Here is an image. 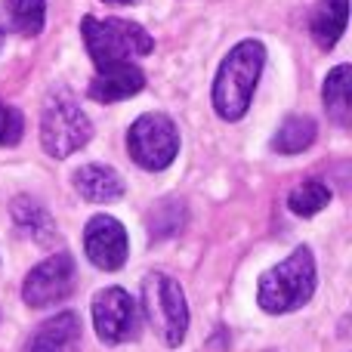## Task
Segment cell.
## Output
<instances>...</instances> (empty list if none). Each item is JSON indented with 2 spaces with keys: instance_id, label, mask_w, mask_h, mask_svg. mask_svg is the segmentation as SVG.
I'll use <instances>...</instances> for the list:
<instances>
[{
  "instance_id": "cell-1",
  "label": "cell",
  "mask_w": 352,
  "mask_h": 352,
  "mask_svg": "<svg viewBox=\"0 0 352 352\" xmlns=\"http://www.w3.org/2000/svg\"><path fill=\"white\" fill-rule=\"evenodd\" d=\"M263 65H266V47L260 41H241L229 50L213 80V109L223 121H241L248 115Z\"/></svg>"
},
{
  "instance_id": "cell-2",
  "label": "cell",
  "mask_w": 352,
  "mask_h": 352,
  "mask_svg": "<svg viewBox=\"0 0 352 352\" xmlns=\"http://www.w3.org/2000/svg\"><path fill=\"white\" fill-rule=\"evenodd\" d=\"M316 294V260L306 248H297L285 263L269 269L256 287V303L260 309L281 316L306 306Z\"/></svg>"
},
{
  "instance_id": "cell-3",
  "label": "cell",
  "mask_w": 352,
  "mask_h": 352,
  "mask_svg": "<svg viewBox=\"0 0 352 352\" xmlns=\"http://www.w3.org/2000/svg\"><path fill=\"white\" fill-rule=\"evenodd\" d=\"M80 34H84L87 53H90L93 65H118V62H133L140 56H148L155 50V41L142 25L130 22V19H96L84 16L80 22Z\"/></svg>"
},
{
  "instance_id": "cell-4",
  "label": "cell",
  "mask_w": 352,
  "mask_h": 352,
  "mask_svg": "<svg viewBox=\"0 0 352 352\" xmlns=\"http://www.w3.org/2000/svg\"><path fill=\"white\" fill-rule=\"evenodd\" d=\"M93 136V124L84 115L72 93L56 90L47 99L41 115V142L47 148V155L53 158H68L78 148H84Z\"/></svg>"
},
{
  "instance_id": "cell-5",
  "label": "cell",
  "mask_w": 352,
  "mask_h": 352,
  "mask_svg": "<svg viewBox=\"0 0 352 352\" xmlns=\"http://www.w3.org/2000/svg\"><path fill=\"white\" fill-rule=\"evenodd\" d=\"M142 312H146L148 324L155 334L167 343V346H179L186 340L188 331V306L186 294H182L179 281L164 272H152L142 281Z\"/></svg>"
},
{
  "instance_id": "cell-6",
  "label": "cell",
  "mask_w": 352,
  "mask_h": 352,
  "mask_svg": "<svg viewBox=\"0 0 352 352\" xmlns=\"http://www.w3.org/2000/svg\"><path fill=\"white\" fill-rule=\"evenodd\" d=\"M127 148L142 170H164L179 155V130L167 115L148 111L136 118L127 130Z\"/></svg>"
},
{
  "instance_id": "cell-7",
  "label": "cell",
  "mask_w": 352,
  "mask_h": 352,
  "mask_svg": "<svg viewBox=\"0 0 352 352\" xmlns=\"http://www.w3.org/2000/svg\"><path fill=\"white\" fill-rule=\"evenodd\" d=\"M93 328L99 340L118 346L140 337L142 328V309L124 287H105L93 297Z\"/></svg>"
},
{
  "instance_id": "cell-8",
  "label": "cell",
  "mask_w": 352,
  "mask_h": 352,
  "mask_svg": "<svg viewBox=\"0 0 352 352\" xmlns=\"http://www.w3.org/2000/svg\"><path fill=\"white\" fill-rule=\"evenodd\" d=\"M74 281H78V272H74V256L72 254H53L34 266L28 272L22 285V300L34 309H43V306L62 303L68 294L74 291Z\"/></svg>"
},
{
  "instance_id": "cell-9",
  "label": "cell",
  "mask_w": 352,
  "mask_h": 352,
  "mask_svg": "<svg viewBox=\"0 0 352 352\" xmlns=\"http://www.w3.org/2000/svg\"><path fill=\"white\" fill-rule=\"evenodd\" d=\"M84 254L96 269H105V272L121 269L130 254L127 229L109 213H96L84 229Z\"/></svg>"
},
{
  "instance_id": "cell-10",
  "label": "cell",
  "mask_w": 352,
  "mask_h": 352,
  "mask_svg": "<svg viewBox=\"0 0 352 352\" xmlns=\"http://www.w3.org/2000/svg\"><path fill=\"white\" fill-rule=\"evenodd\" d=\"M146 87V74H142L140 65L133 62H118V65H105L96 68V78L90 80V99L96 102H121V99H130Z\"/></svg>"
},
{
  "instance_id": "cell-11",
  "label": "cell",
  "mask_w": 352,
  "mask_h": 352,
  "mask_svg": "<svg viewBox=\"0 0 352 352\" xmlns=\"http://www.w3.org/2000/svg\"><path fill=\"white\" fill-rule=\"evenodd\" d=\"M78 346H80V318L74 312H62L56 318H47L28 337L25 352H78Z\"/></svg>"
},
{
  "instance_id": "cell-12",
  "label": "cell",
  "mask_w": 352,
  "mask_h": 352,
  "mask_svg": "<svg viewBox=\"0 0 352 352\" xmlns=\"http://www.w3.org/2000/svg\"><path fill=\"white\" fill-rule=\"evenodd\" d=\"M74 186H78L80 198L90 201V204H111L118 201L127 188H124V179L118 170L105 164H87L74 173Z\"/></svg>"
},
{
  "instance_id": "cell-13",
  "label": "cell",
  "mask_w": 352,
  "mask_h": 352,
  "mask_svg": "<svg viewBox=\"0 0 352 352\" xmlns=\"http://www.w3.org/2000/svg\"><path fill=\"white\" fill-rule=\"evenodd\" d=\"M346 19H349V0H318V6L312 10L309 19L312 41L322 50H331L346 31Z\"/></svg>"
},
{
  "instance_id": "cell-14",
  "label": "cell",
  "mask_w": 352,
  "mask_h": 352,
  "mask_svg": "<svg viewBox=\"0 0 352 352\" xmlns=\"http://www.w3.org/2000/svg\"><path fill=\"white\" fill-rule=\"evenodd\" d=\"M12 223H16L19 235L28 238L34 244H53L56 241V223L47 213V207H41L31 198H16L12 201Z\"/></svg>"
},
{
  "instance_id": "cell-15",
  "label": "cell",
  "mask_w": 352,
  "mask_h": 352,
  "mask_svg": "<svg viewBox=\"0 0 352 352\" xmlns=\"http://www.w3.org/2000/svg\"><path fill=\"white\" fill-rule=\"evenodd\" d=\"M324 109H328L331 121H337L340 127H346L352 118V68L337 65L334 72L324 78Z\"/></svg>"
},
{
  "instance_id": "cell-16",
  "label": "cell",
  "mask_w": 352,
  "mask_h": 352,
  "mask_svg": "<svg viewBox=\"0 0 352 352\" xmlns=\"http://www.w3.org/2000/svg\"><path fill=\"white\" fill-rule=\"evenodd\" d=\"M316 133H318L316 121H312L309 115H291V118H285V124H281L278 133H275L272 148L278 155H297L316 142Z\"/></svg>"
},
{
  "instance_id": "cell-17",
  "label": "cell",
  "mask_w": 352,
  "mask_h": 352,
  "mask_svg": "<svg viewBox=\"0 0 352 352\" xmlns=\"http://www.w3.org/2000/svg\"><path fill=\"white\" fill-rule=\"evenodd\" d=\"M331 204V188L322 179H306L287 195V207L297 217H316L318 210Z\"/></svg>"
},
{
  "instance_id": "cell-18",
  "label": "cell",
  "mask_w": 352,
  "mask_h": 352,
  "mask_svg": "<svg viewBox=\"0 0 352 352\" xmlns=\"http://www.w3.org/2000/svg\"><path fill=\"white\" fill-rule=\"evenodd\" d=\"M10 22L19 34H41L43 31V19H47V0H10Z\"/></svg>"
},
{
  "instance_id": "cell-19",
  "label": "cell",
  "mask_w": 352,
  "mask_h": 352,
  "mask_svg": "<svg viewBox=\"0 0 352 352\" xmlns=\"http://www.w3.org/2000/svg\"><path fill=\"white\" fill-rule=\"evenodd\" d=\"M22 130H25L22 111L0 99V146H16L22 140Z\"/></svg>"
},
{
  "instance_id": "cell-20",
  "label": "cell",
  "mask_w": 352,
  "mask_h": 352,
  "mask_svg": "<svg viewBox=\"0 0 352 352\" xmlns=\"http://www.w3.org/2000/svg\"><path fill=\"white\" fill-rule=\"evenodd\" d=\"M105 3H115V6H127V3H136V0H105Z\"/></svg>"
},
{
  "instance_id": "cell-21",
  "label": "cell",
  "mask_w": 352,
  "mask_h": 352,
  "mask_svg": "<svg viewBox=\"0 0 352 352\" xmlns=\"http://www.w3.org/2000/svg\"><path fill=\"white\" fill-rule=\"evenodd\" d=\"M0 47H3V28H0Z\"/></svg>"
}]
</instances>
